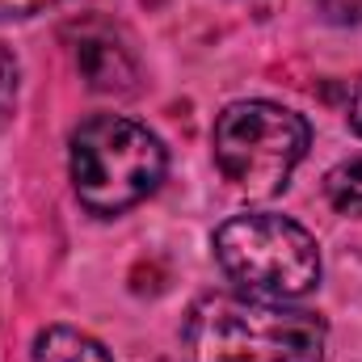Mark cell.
I'll return each instance as SVG.
<instances>
[{
  "label": "cell",
  "mask_w": 362,
  "mask_h": 362,
  "mask_svg": "<svg viewBox=\"0 0 362 362\" xmlns=\"http://www.w3.org/2000/svg\"><path fill=\"white\" fill-rule=\"evenodd\" d=\"M346 118H350L354 135H362V85L354 89V97H350V105H346Z\"/></svg>",
  "instance_id": "30bf717a"
},
{
  "label": "cell",
  "mask_w": 362,
  "mask_h": 362,
  "mask_svg": "<svg viewBox=\"0 0 362 362\" xmlns=\"http://www.w3.org/2000/svg\"><path fill=\"white\" fill-rule=\"evenodd\" d=\"M223 274L262 299H299L320 282V249L308 228L282 215H236L215 232Z\"/></svg>",
  "instance_id": "3957f363"
},
{
  "label": "cell",
  "mask_w": 362,
  "mask_h": 362,
  "mask_svg": "<svg viewBox=\"0 0 362 362\" xmlns=\"http://www.w3.org/2000/svg\"><path fill=\"white\" fill-rule=\"evenodd\" d=\"M59 0H0V21H13V17H34L42 8H51Z\"/></svg>",
  "instance_id": "ba28073f"
},
{
  "label": "cell",
  "mask_w": 362,
  "mask_h": 362,
  "mask_svg": "<svg viewBox=\"0 0 362 362\" xmlns=\"http://www.w3.org/2000/svg\"><path fill=\"white\" fill-rule=\"evenodd\" d=\"M333 21H362V0H316Z\"/></svg>",
  "instance_id": "9c48e42d"
},
{
  "label": "cell",
  "mask_w": 362,
  "mask_h": 362,
  "mask_svg": "<svg viewBox=\"0 0 362 362\" xmlns=\"http://www.w3.org/2000/svg\"><path fill=\"white\" fill-rule=\"evenodd\" d=\"M308 122L274 101H236L215 122V165L253 198L278 194L308 152Z\"/></svg>",
  "instance_id": "277c9868"
},
{
  "label": "cell",
  "mask_w": 362,
  "mask_h": 362,
  "mask_svg": "<svg viewBox=\"0 0 362 362\" xmlns=\"http://www.w3.org/2000/svg\"><path fill=\"white\" fill-rule=\"evenodd\" d=\"M181 346L189 362H320L329 329L316 312L262 295H206L189 308Z\"/></svg>",
  "instance_id": "6da1fadb"
},
{
  "label": "cell",
  "mask_w": 362,
  "mask_h": 362,
  "mask_svg": "<svg viewBox=\"0 0 362 362\" xmlns=\"http://www.w3.org/2000/svg\"><path fill=\"white\" fill-rule=\"evenodd\" d=\"M160 139L118 114H97L72 135V189L93 215H118L144 202L165 177Z\"/></svg>",
  "instance_id": "7a4b0ae2"
},
{
  "label": "cell",
  "mask_w": 362,
  "mask_h": 362,
  "mask_svg": "<svg viewBox=\"0 0 362 362\" xmlns=\"http://www.w3.org/2000/svg\"><path fill=\"white\" fill-rule=\"evenodd\" d=\"M34 362H114L101 341L81 329H47L34 341Z\"/></svg>",
  "instance_id": "5b68a950"
},
{
  "label": "cell",
  "mask_w": 362,
  "mask_h": 362,
  "mask_svg": "<svg viewBox=\"0 0 362 362\" xmlns=\"http://www.w3.org/2000/svg\"><path fill=\"white\" fill-rule=\"evenodd\" d=\"M325 194L341 215H358L362 219V156L341 160L329 177H325Z\"/></svg>",
  "instance_id": "8992f818"
},
{
  "label": "cell",
  "mask_w": 362,
  "mask_h": 362,
  "mask_svg": "<svg viewBox=\"0 0 362 362\" xmlns=\"http://www.w3.org/2000/svg\"><path fill=\"white\" fill-rule=\"evenodd\" d=\"M13 105H17V59L0 47V131L13 118Z\"/></svg>",
  "instance_id": "52a82bcc"
}]
</instances>
